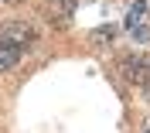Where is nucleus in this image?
Masks as SVG:
<instances>
[{
  "label": "nucleus",
  "mask_w": 150,
  "mask_h": 133,
  "mask_svg": "<svg viewBox=\"0 0 150 133\" xmlns=\"http://www.w3.org/2000/svg\"><path fill=\"white\" fill-rule=\"evenodd\" d=\"M34 45V31L31 24L24 21H10L0 28V72H7L21 62V58L28 55V48Z\"/></svg>",
  "instance_id": "1"
},
{
  "label": "nucleus",
  "mask_w": 150,
  "mask_h": 133,
  "mask_svg": "<svg viewBox=\"0 0 150 133\" xmlns=\"http://www.w3.org/2000/svg\"><path fill=\"white\" fill-rule=\"evenodd\" d=\"M147 14H150V0H137L130 10H126V21H123V28L130 31L137 41H147L150 38V28H147Z\"/></svg>",
  "instance_id": "2"
},
{
  "label": "nucleus",
  "mask_w": 150,
  "mask_h": 133,
  "mask_svg": "<svg viewBox=\"0 0 150 133\" xmlns=\"http://www.w3.org/2000/svg\"><path fill=\"white\" fill-rule=\"evenodd\" d=\"M123 75L130 79L133 86H147L150 82V58L147 55H133L126 65H123Z\"/></svg>",
  "instance_id": "3"
},
{
  "label": "nucleus",
  "mask_w": 150,
  "mask_h": 133,
  "mask_svg": "<svg viewBox=\"0 0 150 133\" xmlns=\"http://www.w3.org/2000/svg\"><path fill=\"white\" fill-rule=\"evenodd\" d=\"M143 133H150V120H147V126H143Z\"/></svg>",
  "instance_id": "4"
}]
</instances>
